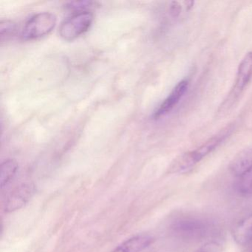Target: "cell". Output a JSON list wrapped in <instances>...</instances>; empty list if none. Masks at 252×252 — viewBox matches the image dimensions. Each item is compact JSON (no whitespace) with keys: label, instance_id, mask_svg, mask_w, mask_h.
I'll list each match as a JSON object with an SVG mask.
<instances>
[{"label":"cell","instance_id":"cell-16","mask_svg":"<svg viewBox=\"0 0 252 252\" xmlns=\"http://www.w3.org/2000/svg\"><path fill=\"white\" fill-rule=\"evenodd\" d=\"M181 10H182V6H181L180 2H172V3H171L169 11H170L171 15H172V17H178L180 14H181Z\"/></svg>","mask_w":252,"mask_h":252},{"label":"cell","instance_id":"cell-3","mask_svg":"<svg viewBox=\"0 0 252 252\" xmlns=\"http://www.w3.org/2000/svg\"><path fill=\"white\" fill-rule=\"evenodd\" d=\"M94 14L90 11L74 13L64 20L60 28V35L64 40H75L88 32L94 23Z\"/></svg>","mask_w":252,"mask_h":252},{"label":"cell","instance_id":"cell-11","mask_svg":"<svg viewBox=\"0 0 252 252\" xmlns=\"http://www.w3.org/2000/svg\"><path fill=\"white\" fill-rule=\"evenodd\" d=\"M18 169V163L14 159H8L2 162L0 173V182L2 189L12 181Z\"/></svg>","mask_w":252,"mask_h":252},{"label":"cell","instance_id":"cell-5","mask_svg":"<svg viewBox=\"0 0 252 252\" xmlns=\"http://www.w3.org/2000/svg\"><path fill=\"white\" fill-rule=\"evenodd\" d=\"M36 188L33 184H22L17 186L8 194L4 203V210L7 213L16 212L24 207L34 195Z\"/></svg>","mask_w":252,"mask_h":252},{"label":"cell","instance_id":"cell-13","mask_svg":"<svg viewBox=\"0 0 252 252\" xmlns=\"http://www.w3.org/2000/svg\"><path fill=\"white\" fill-rule=\"evenodd\" d=\"M95 2H86V1H81V2H73L67 4V8L70 11H75L74 13L83 12V11H90L88 10L94 8Z\"/></svg>","mask_w":252,"mask_h":252},{"label":"cell","instance_id":"cell-1","mask_svg":"<svg viewBox=\"0 0 252 252\" xmlns=\"http://www.w3.org/2000/svg\"><path fill=\"white\" fill-rule=\"evenodd\" d=\"M229 129H226L208 140L198 148L187 152L184 153L182 156H179L178 158L175 159L171 166L172 172L185 173L192 169L225 139L229 135Z\"/></svg>","mask_w":252,"mask_h":252},{"label":"cell","instance_id":"cell-10","mask_svg":"<svg viewBox=\"0 0 252 252\" xmlns=\"http://www.w3.org/2000/svg\"><path fill=\"white\" fill-rule=\"evenodd\" d=\"M252 167V150L241 153L231 165V169L234 175L240 178Z\"/></svg>","mask_w":252,"mask_h":252},{"label":"cell","instance_id":"cell-8","mask_svg":"<svg viewBox=\"0 0 252 252\" xmlns=\"http://www.w3.org/2000/svg\"><path fill=\"white\" fill-rule=\"evenodd\" d=\"M232 236L240 246H246L252 241V212L236 224Z\"/></svg>","mask_w":252,"mask_h":252},{"label":"cell","instance_id":"cell-12","mask_svg":"<svg viewBox=\"0 0 252 252\" xmlns=\"http://www.w3.org/2000/svg\"><path fill=\"white\" fill-rule=\"evenodd\" d=\"M237 188L243 194H252V167L239 178Z\"/></svg>","mask_w":252,"mask_h":252},{"label":"cell","instance_id":"cell-2","mask_svg":"<svg viewBox=\"0 0 252 252\" xmlns=\"http://www.w3.org/2000/svg\"><path fill=\"white\" fill-rule=\"evenodd\" d=\"M252 79V52L247 53L239 64L235 80L226 99L222 104V110H228L237 101Z\"/></svg>","mask_w":252,"mask_h":252},{"label":"cell","instance_id":"cell-6","mask_svg":"<svg viewBox=\"0 0 252 252\" xmlns=\"http://www.w3.org/2000/svg\"><path fill=\"white\" fill-rule=\"evenodd\" d=\"M188 86L189 82L187 80H182L178 82L170 94L168 95L167 98L162 102L157 110L155 112L153 115L155 119H159L172 111L181 101V98L184 97V94L188 89Z\"/></svg>","mask_w":252,"mask_h":252},{"label":"cell","instance_id":"cell-14","mask_svg":"<svg viewBox=\"0 0 252 252\" xmlns=\"http://www.w3.org/2000/svg\"><path fill=\"white\" fill-rule=\"evenodd\" d=\"M15 31V24L9 21L2 22L1 28H0V34H1L2 41L4 40V38L8 39L11 35L14 34Z\"/></svg>","mask_w":252,"mask_h":252},{"label":"cell","instance_id":"cell-15","mask_svg":"<svg viewBox=\"0 0 252 252\" xmlns=\"http://www.w3.org/2000/svg\"><path fill=\"white\" fill-rule=\"evenodd\" d=\"M220 248L216 243H209L200 248L196 252H220Z\"/></svg>","mask_w":252,"mask_h":252},{"label":"cell","instance_id":"cell-4","mask_svg":"<svg viewBox=\"0 0 252 252\" xmlns=\"http://www.w3.org/2000/svg\"><path fill=\"white\" fill-rule=\"evenodd\" d=\"M57 24L56 16L50 12H41L31 17L25 25L22 37L34 40L49 34Z\"/></svg>","mask_w":252,"mask_h":252},{"label":"cell","instance_id":"cell-7","mask_svg":"<svg viewBox=\"0 0 252 252\" xmlns=\"http://www.w3.org/2000/svg\"><path fill=\"white\" fill-rule=\"evenodd\" d=\"M154 242L148 234H138L124 241L112 252H141Z\"/></svg>","mask_w":252,"mask_h":252},{"label":"cell","instance_id":"cell-9","mask_svg":"<svg viewBox=\"0 0 252 252\" xmlns=\"http://www.w3.org/2000/svg\"><path fill=\"white\" fill-rule=\"evenodd\" d=\"M175 231L185 237H199L205 232L206 226L201 221L196 220H183L175 225Z\"/></svg>","mask_w":252,"mask_h":252}]
</instances>
